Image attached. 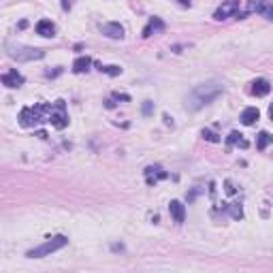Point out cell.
<instances>
[{
  "label": "cell",
  "mask_w": 273,
  "mask_h": 273,
  "mask_svg": "<svg viewBox=\"0 0 273 273\" xmlns=\"http://www.w3.org/2000/svg\"><path fill=\"white\" fill-rule=\"evenodd\" d=\"M222 92H224V88H222L220 81H205L190 92V96L186 98V107H190L192 111H197L203 105L213 103L218 96H222Z\"/></svg>",
  "instance_id": "1"
},
{
  "label": "cell",
  "mask_w": 273,
  "mask_h": 273,
  "mask_svg": "<svg viewBox=\"0 0 273 273\" xmlns=\"http://www.w3.org/2000/svg\"><path fill=\"white\" fill-rule=\"evenodd\" d=\"M52 107L54 105H49V103H39L34 107H24V109L19 111V124L24 128H32V126H39L41 122H47Z\"/></svg>",
  "instance_id": "2"
},
{
  "label": "cell",
  "mask_w": 273,
  "mask_h": 273,
  "mask_svg": "<svg viewBox=\"0 0 273 273\" xmlns=\"http://www.w3.org/2000/svg\"><path fill=\"white\" fill-rule=\"evenodd\" d=\"M6 54H9V58L17 60V62H32V60L45 58V52H43V49L26 47V45H13V43H6Z\"/></svg>",
  "instance_id": "3"
},
{
  "label": "cell",
  "mask_w": 273,
  "mask_h": 273,
  "mask_svg": "<svg viewBox=\"0 0 273 273\" xmlns=\"http://www.w3.org/2000/svg\"><path fill=\"white\" fill-rule=\"evenodd\" d=\"M67 243H68V239H67L64 235H54V237H49L45 243H41L39 248H32L26 256H28V258H43V256H49V254H54V252H58V250H62L64 246H67Z\"/></svg>",
  "instance_id": "4"
},
{
  "label": "cell",
  "mask_w": 273,
  "mask_h": 273,
  "mask_svg": "<svg viewBox=\"0 0 273 273\" xmlns=\"http://www.w3.org/2000/svg\"><path fill=\"white\" fill-rule=\"evenodd\" d=\"M47 122L54 128H58V131H62V128L68 126V113H67V105H64V100H56V103H54Z\"/></svg>",
  "instance_id": "5"
},
{
  "label": "cell",
  "mask_w": 273,
  "mask_h": 273,
  "mask_svg": "<svg viewBox=\"0 0 273 273\" xmlns=\"http://www.w3.org/2000/svg\"><path fill=\"white\" fill-rule=\"evenodd\" d=\"M233 15H239V0H226V2H222L213 13L215 19H226Z\"/></svg>",
  "instance_id": "6"
},
{
  "label": "cell",
  "mask_w": 273,
  "mask_h": 273,
  "mask_svg": "<svg viewBox=\"0 0 273 273\" xmlns=\"http://www.w3.org/2000/svg\"><path fill=\"white\" fill-rule=\"evenodd\" d=\"M0 79H2V85H6V88H11V90H13V88H21V85H24V81H26L24 75H21L17 68L6 70V73H2V77H0Z\"/></svg>",
  "instance_id": "7"
},
{
  "label": "cell",
  "mask_w": 273,
  "mask_h": 273,
  "mask_svg": "<svg viewBox=\"0 0 273 273\" xmlns=\"http://www.w3.org/2000/svg\"><path fill=\"white\" fill-rule=\"evenodd\" d=\"M250 11H256L258 15L273 21V4L267 2V0H250Z\"/></svg>",
  "instance_id": "8"
},
{
  "label": "cell",
  "mask_w": 273,
  "mask_h": 273,
  "mask_svg": "<svg viewBox=\"0 0 273 273\" xmlns=\"http://www.w3.org/2000/svg\"><path fill=\"white\" fill-rule=\"evenodd\" d=\"M98 30L103 32L105 37H109V39H122V37H124V28H122L118 21H107V24H100Z\"/></svg>",
  "instance_id": "9"
},
{
  "label": "cell",
  "mask_w": 273,
  "mask_h": 273,
  "mask_svg": "<svg viewBox=\"0 0 273 273\" xmlns=\"http://www.w3.org/2000/svg\"><path fill=\"white\" fill-rule=\"evenodd\" d=\"M167 177H169V173L162 167H158V164H156V167H147L145 169V182H147V186H156L160 179H167Z\"/></svg>",
  "instance_id": "10"
},
{
  "label": "cell",
  "mask_w": 273,
  "mask_h": 273,
  "mask_svg": "<svg viewBox=\"0 0 273 273\" xmlns=\"http://www.w3.org/2000/svg\"><path fill=\"white\" fill-rule=\"evenodd\" d=\"M34 30H37L39 37H45V39L56 37V24L52 19H39L37 26H34Z\"/></svg>",
  "instance_id": "11"
},
{
  "label": "cell",
  "mask_w": 273,
  "mask_h": 273,
  "mask_svg": "<svg viewBox=\"0 0 273 273\" xmlns=\"http://www.w3.org/2000/svg\"><path fill=\"white\" fill-rule=\"evenodd\" d=\"M162 30H164V21L160 17H152V19L147 21V26L143 28V39H149L152 34L162 32Z\"/></svg>",
  "instance_id": "12"
},
{
  "label": "cell",
  "mask_w": 273,
  "mask_h": 273,
  "mask_svg": "<svg viewBox=\"0 0 273 273\" xmlns=\"http://www.w3.org/2000/svg\"><path fill=\"white\" fill-rule=\"evenodd\" d=\"M258 118H261V111H258L256 107H248V109L241 111V124H243V126H252V124H256Z\"/></svg>",
  "instance_id": "13"
},
{
  "label": "cell",
  "mask_w": 273,
  "mask_h": 273,
  "mask_svg": "<svg viewBox=\"0 0 273 273\" xmlns=\"http://www.w3.org/2000/svg\"><path fill=\"white\" fill-rule=\"evenodd\" d=\"M169 211H171V215H173V220L177 222V224H182V222L186 220V207L179 203V201H171Z\"/></svg>",
  "instance_id": "14"
},
{
  "label": "cell",
  "mask_w": 273,
  "mask_h": 273,
  "mask_svg": "<svg viewBox=\"0 0 273 273\" xmlns=\"http://www.w3.org/2000/svg\"><path fill=\"white\" fill-rule=\"evenodd\" d=\"M271 92V83L267 81V79H256V81L252 83V94L254 96H267Z\"/></svg>",
  "instance_id": "15"
},
{
  "label": "cell",
  "mask_w": 273,
  "mask_h": 273,
  "mask_svg": "<svg viewBox=\"0 0 273 273\" xmlns=\"http://www.w3.org/2000/svg\"><path fill=\"white\" fill-rule=\"evenodd\" d=\"M226 143H228V147H233V145H239V147H243V149L248 147V141L243 139V135L237 133V131H233L231 135L226 136Z\"/></svg>",
  "instance_id": "16"
},
{
  "label": "cell",
  "mask_w": 273,
  "mask_h": 273,
  "mask_svg": "<svg viewBox=\"0 0 273 273\" xmlns=\"http://www.w3.org/2000/svg\"><path fill=\"white\" fill-rule=\"evenodd\" d=\"M90 67H92V60L83 56V58H77V60L73 62V73L81 75V73H85V70H90Z\"/></svg>",
  "instance_id": "17"
},
{
  "label": "cell",
  "mask_w": 273,
  "mask_h": 273,
  "mask_svg": "<svg viewBox=\"0 0 273 273\" xmlns=\"http://www.w3.org/2000/svg\"><path fill=\"white\" fill-rule=\"evenodd\" d=\"M271 143H273V136H271L267 131H263L261 135L256 136V147L261 149V152H263V149H267V147L271 145Z\"/></svg>",
  "instance_id": "18"
},
{
  "label": "cell",
  "mask_w": 273,
  "mask_h": 273,
  "mask_svg": "<svg viewBox=\"0 0 273 273\" xmlns=\"http://www.w3.org/2000/svg\"><path fill=\"white\" fill-rule=\"evenodd\" d=\"M100 70L107 73V75H111V77L122 75V67H113V64H109V67H100Z\"/></svg>",
  "instance_id": "19"
},
{
  "label": "cell",
  "mask_w": 273,
  "mask_h": 273,
  "mask_svg": "<svg viewBox=\"0 0 273 273\" xmlns=\"http://www.w3.org/2000/svg\"><path fill=\"white\" fill-rule=\"evenodd\" d=\"M141 111H143V116H152V111H154V103H152V100H145Z\"/></svg>",
  "instance_id": "20"
},
{
  "label": "cell",
  "mask_w": 273,
  "mask_h": 273,
  "mask_svg": "<svg viewBox=\"0 0 273 273\" xmlns=\"http://www.w3.org/2000/svg\"><path fill=\"white\" fill-rule=\"evenodd\" d=\"M201 135H203L207 141H211V143H218V141H220V139H218V135H215V133H211V131H203Z\"/></svg>",
  "instance_id": "21"
},
{
  "label": "cell",
  "mask_w": 273,
  "mask_h": 273,
  "mask_svg": "<svg viewBox=\"0 0 273 273\" xmlns=\"http://www.w3.org/2000/svg\"><path fill=\"white\" fill-rule=\"evenodd\" d=\"M231 215H233L235 220L243 218V211H241V207H239V205H233V207H231Z\"/></svg>",
  "instance_id": "22"
},
{
  "label": "cell",
  "mask_w": 273,
  "mask_h": 273,
  "mask_svg": "<svg viewBox=\"0 0 273 273\" xmlns=\"http://www.w3.org/2000/svg\"><path fill=\"white\" fill-rule=\"evenodd\" d=\"M73 2H75V0H62V9H64V11H70Z\"/></svg>",
  "instance_id": "23"
},
{
  "label": "cell",
  "mask_w": 273,
  "mask_h": 273,
  "mask_svg": "<svg viewBox=\"0 0 273 273\" xmlns=\"http://www.w3.org/2000/svg\"><path fill=\"white\" fill-rule=\"evenodd\" d=\"M226 192H228V195H233V192H235V188H233L231 182H226Z\"/></svg>",
  "instance_id": "24"
},
{
  "label": "cell",
  "mask_w": 273,
  "mask_h": 273,
  "mask_svg": "<svg viewBox=\"0 0 273 273\" xmlns=\"http://www.w3.org/2000/svg\"><path fill=\"white\" fill-rule=\"evenodd\" d=\"M179 4H184V6H190V0H179Z\"/></svg>",
  "instance_id": "25"
},
{
  "label": "cell",
  "mask_w": 273,
  "mask_h": 273,
  "mask_svg": "<svg viewBox=\"0 0 273 273\" xmlns=\"http://www.w3.org/2000/svg\"><path fill=\"white\" fill-rule=\"evenodd\" d=\"M269 118H271V120H273V105H271V107H269Z\"/></svg>",
  "instance_id": "26"
}]
</instances>
